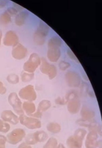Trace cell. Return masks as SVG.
Segmentation results:
<instances>
[{"label": "cell", "instance_id": "obj_9", "mask_svg": "<svg viewBox=\"0 0 102 148\" xmlns=\"http://www.w3.org/2000/svg\"><path fill=\"white\" fill-rule=\"evenodd\" d=\"M48 129L52 133H56L60 131V127L58 124L52 123L48 125Z\"/></svg>", "mask_w": 102, "mask_h": 148}, {"label": "cell", "instance_id": "obj_13", "mask_svg": "<svg viewBox=\"0 0 102 148\" xmlns=\"http://www.w3.org/2000/svg\"><path fill=\"white\" fill-rule=\"evenodd\" d=\"M67 53L68 55H69V57H70L71 59H73L75 60H78L76 58V56H75L73 52L71 51V50L70 49L68 50L67 51Z\"/></svg>", "mask_w": 102, "mask_h": 148}, {"label": "cell", "instance_id": "obj_6", "mask_svg": "<svg viewBox=\"0 0 102 148\" xmlns=\"http://www.w3.org/2000/svg\"><path fill=\"white\" fill-rule=\"evenodd\" d=\"M34 138L36 142H44L48 138V135L43 131L37 132L33 134Z\"/></svg>", "mask_w": 102, "mask_h": 148}, {"label": "cell", "instance_id": "obj_3", "mask_svg": "<svg viewBox=\"0 0 102 148\" xmlns=\"http://www.w3.org/2000/svg\"><path fill=\"white\" fill-rule=\"evenodd\" d=\"M97 133L95 131H92L87 135L85 142L86 148H96L99 146Z\"/></svg>", "mask_w": 102, "mask_h": 148}, {"label": "cell", "instance_id": "obj_12", "mask_svg": "<svg viewBox=\"0 0 102 148\" xmlns=\"http://www.w3.org/2000/svg\"><path fill=\"white\" fill-rule=\"evenodd\" d=\"M26 143L28 145H34L37 143L34 138L33 135H30L26 138Z\"/></svg>", "mask_w": 102, "mask_h": 148}, {"label": "cell", "instance_id": "obj_5", "mask_svg": "<svg viewBox=\"0 0 102 148\" xmlns=\"http://www.w3.org/2000/svg\"><path fill=\"white\" fill-rule=\"evenodd\" d=\"M21 122L30 129H35L41 127L40 122L36 119L22 117L21 118Z\"/></svg>", "mask_w": 102, "mask_h": 148}, {"label": "cell", "instance_id": "obj_16", "mask_svg": "<svg viewBox=\"0 0 102 148\" xmlns=\"http://www.w3.org/2000/svg\"><path fill=\"white\" fill-rule=\"evenodd\" d=\"M57 148H66V147H64V146L63 144H60L58 145Z\"/></svg>", "mask_w": 102, "mask_h": 148}, {"label": "cell", "instance_id": "obj_17", "mask_svg": "<svg viewBox=\"0 0 102 148\" xmlns=\"http://www.w3.org/2000/svg\"><path fill=\"white\" fill-rule=\"evenodd\" d=\"M0 148H6L5 144L0 143Z\"/></svg>", "mask_w": 102, "mask_h": 148}, {"label": "cell", "instance_id": "obj_11", "mask_svg": "<svg viewBox=\"0 0 102 148\" xmlns=\"http://www.w3.org/2000/svg\"><path fill=\"white\" fill-rule=\"evenodd\" d=\"M9 130V126L8 124L3 123L0 121V131L1 132L6 133Z\"/></svg>", "mask_w": 102, "mask_h": 148}, {"label": "cell", "instance_id": "obj_2", "mask_svg": "<svg viewBox=\"0 0 102 148\" xmlns=\"http://www.w3.org/2000/svg\"><path fill=\"white\" fill-rule=\"evenodd\" d=\"M25 135L24 131L21 129H16L9 134L7 140L9 143L16 145L22 141Z\"/></svg>", "mask_w": 102, "mask_h": 148}, {"label": "cell", "instance_id": "obj_15", "mask_svg": "<svg viewBox=\"0 0 102 148\" xmlns=\"http://www.w3.org/2000/svg\"><path fill=\"white\" fill-rule=\"evenodd\" d=\"M7 140V138L6 137L0 135V143L6 144Z\"/></svg>", "mask_w": 102, "mask_h": 148}, {"label": "cell", "instance_id": "obj_4", "mask_svg": "<svg viewBox=\"0 0 102 148\" xmlns=\"http://www.w3.org/2000/svg\"><path fill=\"white\" fill-rule=\"evenodd\" d=\"M83 140L76 135L69 137L66 143L69 148H81L83 145Z\"/></svg>", "mask_w": 102, "mask_h": 148}, {"label": "cell", "instance_id": "obj_8", "mask_svg": "<svg viewBox=\"0 0 102 148\" xmlns=\"http://www.w3.org/2000/svg\"><path fill=\"white\" fill-rule=\"evenodd\" d=\"M58 142L56 138L52 137L48 140L43 148H57Z\"/></svg>", "mask_w": 102, "mask_h": 148}, {"label": "cell", "instance_id": "obj_10", "mask_svg": "<svg viewBox=\"0 0 102 148\" xmlns=\"http://www.w3.org/2000/svg\"><path fill=\"white\" fill-rule=\"evenodd\" d=\"M87 132L85 130L82 129H79L76 131L74 135L77 136L79 138L84 140L85 138L86 134Z\"/></svg>", "mask_w": 102, "mask_h": 148}, {"label": "cell", "instance_id": "obj_1", "mask_svg": "<svg viewBox=\"0 0 102 148\" xmlns=\"http://www.w3.org/2000/svg\"><path fill=\"white\" fill-rule=\"evenodd\" d=\"M62 44L61 39L58 36L51 38L48 42V56L52 61L58 60L61 55L60 47Z\"/></svg>", "mask_w": 102, "mask_h": 148}, {"label": "cell", "instance_id": "obj_14", "mask_svg": "<svg viewBox=\"0 0 102 148\" xmlns=\"http://www.w3.org/2000/svg\"><path fill=\"white\" fill-rule=\"evenodd\" d=\"M17 148H32L31 146L28 145L26 143H23L19 146Z\"/></svg>", "mask_w": 102, "mask_h": 148}, {"label": "cell", "instance_id": "obj_7", "mask_svg": "<svg viewBox=\"0 0 102 148\" xmlns=\"http://www.w3.org/2000/svg\"><path fill=\"white\" fill-rule=\"evenodd\" d=\"M2 117L5 120L11 122L14 124L16 123L17 122V117L15 116L13 114L9 113L8 112L3 114Z\"/></svg>", "mask_w": 102, "mask_h": 148}]
</instances>
